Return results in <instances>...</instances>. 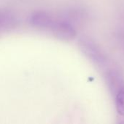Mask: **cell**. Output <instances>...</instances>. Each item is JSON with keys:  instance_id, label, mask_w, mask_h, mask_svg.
Masks as SVG:
<instances>
[{"instance_id": "cell-1", "label": "cell", "mask_w": 124, "mask_h": 124, "mask_svg": "<svg viewBox=\"0 0 124 124\" xmlns=\"http://www.w3.org/2000/svg\"><path fill=\"white\" fill-rule=\"evenodd\" d=\"M79 46L83 53L94 63L102 65L107 62V57L101 48L90 38L83 36L79 40Z\"/></svg>"}, {"instance_id": "cell-2", "label": "cell", "mask_w": 124, "mask_h": 124, "mask_svg": "<svg viewBox=\"0 0 124 124\" xmlns=\"http://www.w3.org/2000/svg\"><path fill=\"white\" fill-rule=\"evenodd\" d=\"M50 30L54 36L61 40H72L76 36V31L74 26L69 22L64 20L54 21Z\"/></svg>"}, {"instance_id": "cell-3", "label": "cell", "mask_w": 124, "mask_h": 124, "mask_svg": "<svg viewBox=\"0 0 124 124\" xmlns=\"http://www.w3.org/2000/svg\"><path fill=\"white\" fill-rule=\"evenodd\" d=\"M54 20L52 17L45 11L38 10L35 11L29 17L30 24L37 28L48 29L51 28Z\"/></svg>"}, {"instance_id": "cell-4", "label": "cell", "mask_w": 124, "mask_h": 124, "mask_svg": "<svg viewBox=\"0 0 124 124\" xmlns=\"http://www.w3.org/2000/svg\"><path fill=\"white\" fill-rule=\"evenodd\" d=\"M107 84L110 90L115 95L121 88L124 87V81L121 75L114 70H110L106 76Z\"/></svg>"}, {"instance_id": "cell-5", "label": "cell", "mask_w": 124, "mask_h": 124, "mask_svg": "<svg viewBox=\"0 0 124 124\" xmlns=\"http://www.w3.org/2000/svg\"><path fill=\"white\" fill-rule=\"evenodd\" d=\"M17 19L9 10L0 8V31L11 28L16 25Z\"/></svg>"}, {"instance_id": "cell-6", "label": "cell", "mask_w": 124, "mask_h": 124, "mask_svg": "<svg viewBox=\"0 0 124 124\" xmlns=\"http://www.w3.org/2000/svg\"><path fill=\"white\" fill-rule=\"evenodd\" d=\"M115 96L116 110L121 116H124V87L121 88Z\"/></svg>"}]
</instances>
